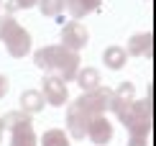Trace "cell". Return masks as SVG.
Listing matches in <instances>:
<instances>
[{
	"instance_id": "2e32d148",
	"label": "cell",
	"mask_w": 156,
	"mask_h": 146,
	"mask_svg": "<svg viewBox=\"0 0 156 146\" xmlns=\"http://www.w3.org/2000/svg\"><path fill=\"white\" fill-rule=\"evenodd\" d=\"M41 146H72V144H69L67 131H62V128H49L46 133L41 136Z\"/></svg>"
},
{
	"instance_id": "7402d4cb",
	"label": "cell",
	"mask_w": 156,
	"mask_h": 146,
	"mask_svg": "<svg viewBox=\"0 0 156 146\" xmlns=\"http://www.w3.org/2000/svg\"><path fill=\"white\" fill-rule=\"evenodd\" d=\"M0 5H3V0H0Z\"/></svg>"
},
{
	"instance_id": "5b68a950",
	"label": "cell",
	"mask_w": 156,
	"mask_h": 146,
	"mask_svg": "<svg viewBox=\"0 0 156 146\" xmlns=\"http://www.w3.org/2000/svg\"><path fill=\"white\" fill-rule=\"evenodd\" d=\"M41 95H44V100H46V105L62 108V105L67 103V97H69L67 82H64V79H59L56 75H46V77L41 79Z\"/></svg>"
},
{
	"instance_id": "30bf717a",
	"label": "cell",
	"mask_w": 156,
	"mask_h": 146,
	"mask_svg": "<svg viewBox=\"0 0 156 146\" xmlns=\"http://www.w3.org/2000/svg\"><path fill=\"white\" fill-rule=\"evenodd\" d=\"M10 146H36V133H34V123L21 121L10 128Z\"/></svg>"
},
{
	"instance_id": "ac0fdd59",
	"label": "cell",
	"mask_w": 156,
	"mask_h": 146,
	"mask_svg": "<svg viewBox=\"0 0 156 146\" xmlns=\"http://www.w3.org/2000/svg\"><path fill=\"white\" fill-rule=\"evenodd\" d=\"M133 95H136V85L128 82V79H126V82H120L118 87L113 90V97H115V100H123V103H131Z\"/></svg>"
},
{
	"instance_id": "277c9868",
	"label": "cell",
	"mask_w": 156,
	"mask_h": 146,
	"mask_svg": "<svg viewBox=\"0 0 156 146\" xmlns=\"http://www.w3.org/2000/svg\"><path fill=\"white\" fill-rule=\"evenodd\" d=\"M87 41H90V31H87L84 23H80V21L64 23V28H62V46H64V49L80 54V49H84Z\"/></svg>"
},
{
	"instance_id": "5bb4252c",
	"label": "cell",
	"mask_w": 156,
	"mask_h": 146,
	"mask_svg": "<svg viewBox=\"0 0 156 146\" xmlns=\"http://www.w3.org/2000/svg\"><path fill=\"white\" fill-rule=\"evenodd\" d=\"M44 105H46V100H44L41 90H23L21 92V110L26 113V115H36V113H41Z\"/></svg>"
},
{
	"instance_id": "9a60e30c",
	"label": "cell",
	"mask_w": 156,
	"mask_h": 146,
	"mask_svg": "<svg viewBox=\"0 0 156 146\" xmlns=\"http://www.w3.org/2000/svg\"><path fill=\"white\" fill-rule=\"evenodd\" d=\"M74 82L82 87V92H90V90L102 87L100 69H95V67H80V72H77V77H74Z\"/></svg>"
},
{
	"instance_id": "4fadbf2b",
	"label": "cell",
	"mask_w": 156,
	"mask_h": 146,
	"mask_svg": "<svg viewBox=\"0 0 156 146\" xmlns=\"http://www.w3.org/2000/svg\"><path fill=\"white\" fill-rule=\"evenodd\" d=\"M126 62H128V54H126V49L118 44H110L105 46V51H102V64H105L108 69H113V72H118L126 67Z\"/></svg>"
},
{
	"instance_id": "8992f818",
	"label": "cell",
	"mask_w": 156,
	"mask_h": 146,
	"mask_svg": "<svg viewBox=\"0 0 156 146\" xmlns=\"http://www.w3.org/2000/svg\"><path fill=\"white\" fill-rule=\"evenodd\" d=\"M80 54L77 51H69V49H64L62 46V51H59V59H56V77L64 79V82H74V77H77V72H80Z\"/></svg>"
},
{
	"instance_id": "e0dca14e",
	"label": "cell",
	"mask_w": 156,
	"mask_h": 146,
	"mask_svg": "<svg viewBox=\"0 0 156 146\" xmlns=\"http://www.w3.org/2000/svg\"><path fill=\"white\" fill-rule=\"evenodd\" d=\"M38 8H41L44 16L49 18H59L64 10V0H38Z\"/></svg>"
},
{
	"instance_id": "3957f363",
	"label": "cell",
	"mask_w": 156,
	"mask_h": 146,
	"mask_svg": "<svg viewBox=\"0 0 156 146\" xmlns=\"http://www.w3.org/2000/svg\"><path fill=\"white\" fill-rule=\"evenodd\" d=\"M110 97H113V90H108V87H97V90L82 92V95L74 100V105H77V108H80L87 118H95V115H105V113H108V108H110Z\"/></svg>"
},
{
	"instance_id": "7a4b0ae2",
	"label": "cell",
	"mask_w": 156,
	"mask_h": 146,
	"mask_svg": "<svg viewBox=\"0 0 156 146\" xmlns=\"http://www.w3.org/2000/svg\"><path fill=\"white\" fill-rule=\"evenodd\" d=\"M115 115H118V121L128 128V133L151 136V97L131 100L128 105H123Z\"/></svg>"
},
{
	"instance_id": "9c48e42d",
	"label": "cell",
	"mask_w": 156,
	"mask_h": 146,
	"mask_svg": "<svg viewBox=\"0 0 156 146\" xmlns=\"http://www.w3.org/2000/svg\"><path fill=\"white\" fill-rule=\"evenodd\" d=\"M87 138L92 141L95 146H105L113 141V123L108 121L105 115H95L87 126Z\"/></svg>"
},
{
	"instance_id": "ba28073f",
	"label": "cell",
	"mask_w": 156,
	"mask_h": 146,
	"mask_svg": "<svg viewBox=\"0 0 156 146\" xmlns=\"http://www.w3.org/2000/svg\"><path fill=\"white\" fill-rule=\"evenodd\" d=\"M123 49H126L128 57H146V59H151V54H154V34L151 31L133 34Z\"/></svg>"
},
{
	"instance_id": "6da1fadb",
	"label": "cell",
	"mask_w": 156,
	"mask_h": 146,
	"mask_svg": "<svg viewBox=\"0 0 156 146\" xmlns=\"http://www.w3.org/2000/svg\"><path fill=\"white\" fill-rule=\"evenodd\" d=\"M0 41L13 59H23L31 54V34L13 16H0Z\"/></svg>"
},
{
	"instance_id": "7c38bea8",
	"label": "cell",
	"mask_w": 156,
	"mask_h": 146,
	"mask_svg": "<svg viewBox=\"0 0 156 146\" xmlns=\"http://www.w3.org/2000/svg\"><path fill=\"white\" fill-rule=\"evenodd\" d=\"M102 0H64V8L69 10V16H72V21H82V18H87L90 13L100 10Z\"/></svg>"
},
{
	"instance_id": "44dd1931",
	"label": "cell",
	"mask_w": 156,
	"mask_h": 146,
	"mask_svg": "<svg viewBox=\"0 0 156 146\" xmlns=\"http://www.w3.org/2000/svg\"><path fill=\"white\" fill-rule=\"evenodd\" d=\"M8 90H10V82H8V77H5V75H0V100H3V97L8 95Z\"/></svg>"
},
{
	"instance_id": "d6986e66",
	"label": "cell",
	"mask_w": 156,
	"mask_h": 146,
	"mask_svg": "<svg viewBox=\"0 0 156 146\" xmlns=\"http://www.w3.org/2000/svg\"><path fill=\"white\" fill-rule=\"evenodd\" d=\"M34 5H38V0H8V3H5V10H8V16H10V13H16V10H28V8H34Z\"/></svg>"
},
{
	"instance_id": "ffe728a7",
	"label": "cell",
	"mask_w": 156,
	"mask_h": 146,
	"mask_svg": "<svg viewBox=\"0 0 156 146\" xmlns=\"http://www.w3.org/2000/svg\"><path fill=\"white\" fill-rule=\"evenodd\" d=\"M128 146H148V136L131 133V138H128Z\"/></svg>"
},
{
	"instance_id": "52a82bcc",
	"label": "cell",
	"mask_w": 156,
	"mask_h": 146,
	"mask_svg": "<svg viewBox=\"0 0 156 146\" xmlns=\"http://www.w3.org/2000/svg\"><path fill=\"white\" fill-rule=\"evenodd\" d=\"M90 121H92V118H87V115H84V113L72 103V105L67 108V123H64V126H67V136H69V138H77V141H82V138L87 136Z\"/></svg>"
},
{
	"instance_id": "8fae6325",
	"label": "cell",
	"mask_w": 156,
	"mask_h": 146,
	"mask_svg": "<svg viewBox=\"0 0 156 146\" xmlns=\"http://www.w3.org/2000/svg\"><path fill=\"white\" fill-rule=\"evenodd\" d=\"M59 51H62V44H54V46H44V49L34 51V64L41 72H54L56 67V59H59Z\"/></svg>"
}]
</instances>
